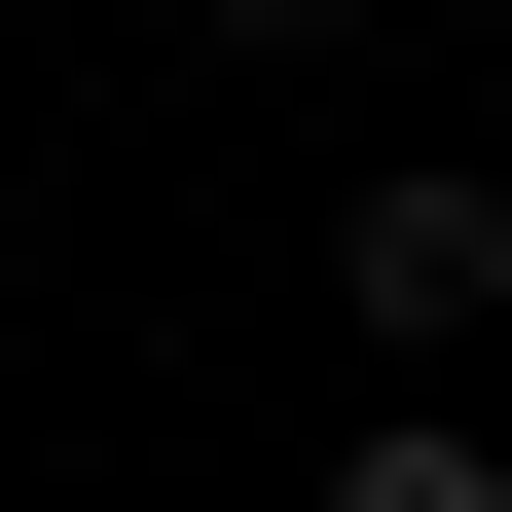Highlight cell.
<instances>
[{"label": "cell", "mask_w": 512, "mask_h": 512, "mask_svg": "<svg viewBox=\"0 0 512 512\" xmlns=\"http://www.w3.org/2000/svg\"><path fill=\"white\" fill-rule=\"evenodd\" d=\"M330 330L403 366V403H439V366L512 330V183H476V147H403V183H330Z\"/></svg>", "instance_id": "obj_1"}, {"label": "cell", "mask_w": 512, "mask_h": 512, "mask_svg": "<svg viewBox=\"0 0 512 512\" xmlns=\"http://www.w3.org/2000/svg\"><path fill=\"white\" fill-rule=\"evenodd\" d=\"M183 37H220V74H330V37H366V0H183Z\"/></svg>", "instance_id": "obj_3"}, {"label": "cell", "mask_w": 512, "mask_h": 512, "mask_svg": "<svg viewBox=\"0 0 512 512\" xmlns=\"http://www.w3.org/2000/svg\"><path fill=\"white\" fill-rule=\"evenodd\" d=\"M330 512H512V439H476V403H366V439H330Z\"/></svg>", "instance_id": "obj_2"}]
</instances>
